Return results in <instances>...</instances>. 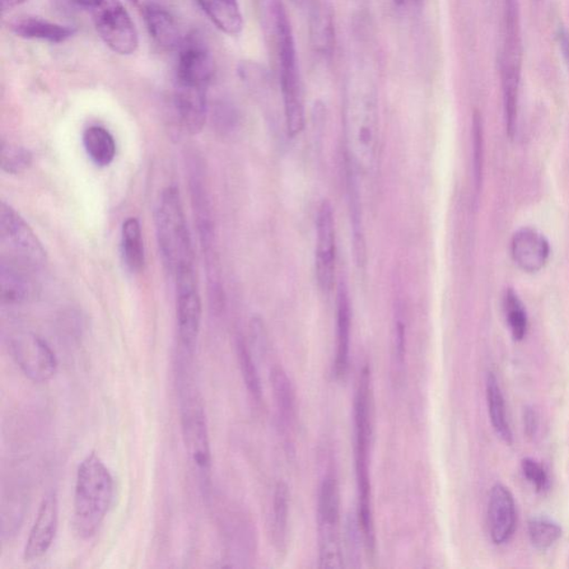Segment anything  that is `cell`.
<instances>
[{"label": "cell", "mask_w": 569, "mask_h": 569, "mask_svg": "<svg viewBox=\"0 0 569 569\" xmlns=\"http://www.w3.org/2000/svg\"><path fill=\"white\" fill-rule=\"evenodd\" d=\"M367 72L359 66L351 74L344 101L348 157L352 166L363 174L374 170L380 148L379 100L374 81Z\"/></svg>", "instance_id": "1"}, {"label": "cell", "mask_w": 569, "mask_h": 569, "mask_svg": "<svg viewBox=\"0 0 569 569\" xmlns=\"http://www.w3.org/2000/svg\"><path fill=\"white\" fill-rule=\"evenodd\" d=\"M355 421V461L358 488L359 525L368 554H374L376 538L372 508V485L370 474V452L372 436V387L371 368L363 367L354 403Z\"/></svg>", "instance_id": "2"}, {"label": "cell", "mask_w": 569, "mask_h": 569, "mask_svg": "<svg viewBox=\"0 0 569 569\" xmlns=\"http://www.w3.org/2000/svg\"><path fill=\"white\" fill-rule=\"evenodd\" d=\"M114 493V478L109 469L96 452H91L79 464L74 484L73 522L79 538H92L101 529Z\"/></svg>", "instance_id": "3"}, {"label": "cell", "mask_w": 569, "mask_h": 569, "mask_svg": "<svg viewBox=\"0 0 569 569\" xmlns=\"http://www.w3.org/2000/svg\"><path fill=\"white\" fill-rule=\"evenodd\" d=\"M273 20L276 34L284 119L289 136L295 137L304 129V100L298 71L295 39L286 9L281 0H274Z\"/></svg>", "instance_id": "4"}, {"label": "cell", "mask_w": 569, "mask_h": 569, "mask_svg": "<svg viewBox=\"0 0 569 569\" xmlns=\"http://www.w3.org/2000/svg\"><path fill=\"white\" fill-rule=\"evenodd\" d=\"M155 221L162 264L171 276L184 266L195 265L193 241L179 191L174 186L162 191Z\"/></svg>", "instance_id": "5"}, {"label": "cell", "mask_w": 569, "mask_h": 569, "mask_svg": "<svg viewBox=\"0 0 569 569\" xmlns=\"http://www.w3.org/2000/svg\"><path fill=\"white\" fill-rule=\"evenodd\" d=\"M521 54L519 4L516 0H505L501 65L503 109H505L507 134L511 138L515 136L517 118H519Z\"/></svg>", "instance_id": "6"}, {"label": "cell", "mask_w": 569, "mask_h": 569, "mask_svg": "<svg viewBox=\"0 0 569 569\" xmlns=\"http://www.w3.org/2000/svg\"><path fill=\"white\" fill-rule=\"evenodd\" d=\"M340 498L337 477L329 470L321 480L319 506H317V530H319V554L320 568L344 567L343 549L339 536Z\"/></svg>", "instance_id": "7"}, {"label": "cell", "mask_w": 569, "mask_h": 569, "mask_svg": "<svg viewBox=\"0 0 569 569\" xmlns=\"http://www.w3.org/2000/svg\"><path fill=\"white\" fill-rule=\"evenodd\" d=\"M0 242L8 251L9 259L27 268H40L48 255L39 237L11 205L0 206Z\"/></svg>", "instance_id": "8"}, {"label": "cell", "mask_w": 569, "mask_h": 569, "mask_svg": "<svg viewBox=\"0 0 569 569\" xmlns=\"http://www.w3.org/2000/svg\"><path fill=\"white\" fill-rule=\"evenodd\" d=\"M87 13L92 16L98 36L114 53L129 56L137 50L136 26L120 0H101Z\"/></svg>", "instance_id": "9"}, {"label": "cell", "mask_w": 569, "mask_h": 569, "mask_svg": "<svg viewBox=\"0 0 569 569\" xmlns=\"http://www.w3.org/2000/svg\"><path fill=\"white\" fill-rule=\"evenodd\" d=\"M177 329L181 347L193 355L202 324V300L195 265L184 266L174 274Z\"/></svg>", "instance_id": "10"}, {"label": "cell", "mask_w": 569, "mask_h": 569, "mask_svg": "<svg viewBox=\"0 0 569 569\" xmlns=\"http://www.w3.org/2000/svg\"><path fill=\"white\" fill-rule=\"evenodd\" d=\"M183 433L191 468L204 495L211 491L212 451L206 415L202 405L189 403L183 412Z\"/></svg>", "instance_id": "11"}, {"label": "cell", "mask_w": 569, "mask_h": 569, "mask_svg": "<svg viewBox=\"0 0 569 569\" xmlns=\"http://www.w3.org/2000/svg\"><path fill=\"white\" fill-rule=\"evenodd\" d=\"M214 74V59L207 46L198 37H185L177 57L175 86L208 91Z\"/></svg>", "instance_id": "12"}, {"label": "cell", "mask_w": 569, "mask_h": 569, "mask_svg": "<svg viewBox=\"0 0 569 569\" xmlns=\"http://www.w3.org/2000/svg\"><path fill=\"white\" fill-rule=\"evenodd\" d=\"M11 352L24 375L37 384L50 381L57 372V358L39 336H18L12 339Z\"/></svg>", "instance_id": "13"}, {"label": "cell", "mask_w": 569, "mask_h": 569, "mask_svg": "<svg viewBox=\"0 0 569 569\" xmlns=\"http://www.w3.org/2000/svg\"><path fill=\"white\" fill-rule=\"evenodd\" d=\"M188 166L191 204H193L200 245L203 247L207 261H213L214 232L206 177L204 175V167L198 157L195 155L189 157Z\"/></svg>", "instance_id": "14"}, {"label": "cell", "mask_w": 569, "mask_h": 569, "mask_svg": "<svg viewBox=\"0 0 569 569\" xmlns=\"http://www.w3.org/2000/svg\"><path fill=\"white\" fill-rule=\"evenodd\" d=\"M336 267V232L333 208L328 202L320 205L317 216L316 277L321 291L333 288Z\"/></svg>", "instance_id": "15"}, {"label": "cell", "mask_w": 569, "mask_h": 569, "mask_svg": "<svg viewBox=\"0 0 569 569\" xmlns=\"http://www.w3.org/2000/svg\"><path fill=\"white\" fill-rule=\"evenodd\" d=\"M58 530L57 494H48L40 503L34 525L24 549L26 562H34L48 554L53 545Z\"/></svg>", "instance_id": "16"}, {"label": "cell", "mask_w": 569, "mask_h": 569, "mask_svg": "<svg viewBox=\"0 0 569 569\" xmlns=\"http://www.w3.org/2000/svg\"><path fill=\"white\" fill-rule=\"evenodd\" d=\"M550 247L546 237L530 227H522L512 236V255L526 273H538L549 258Z\"/></svg>", "instance_id": "17"}, {"label": "cell", "mask_w": 569, "mask_h": 569, "mask_svg": "<svg viewBox=\"0 0 569 569\" xmlns=\"http://www.w3.org/2000/svg\"><path fill=\"white\" fill-rule=\"evenodd\" d=\"M489 531L493 542L498 545L508 542L516 527L514 497L508 488L501 484L492 488L488 505Z\"/></svg>", "instance_id": "18"}, {"label": "cell", "mask_w": 569, "mask_h": 569, "mask_svg": "<svg viewBox=\"0 0 569 569\" xmlns=\"http://www.w3.org/2000/svg\"><path fill=\"white\" fill-rule=\"evenodd\" d=\"M25 266L9 258L0 264V297L6 305L25 304L35 297L36 287Z\"/></svg>", "instance_id": "19"}, {"label": "cell", "mask_w": 569, "mask_h": 569, "mask_svg": "<svg viewBox=\"0 0 569 569\" xmlns=\"http://www.w3.org/2000/svg\"><path fill=\"white\" fill-rule=\"evenodd\" d=\"M141 8L144 25L156 44L167 50H179L185 37L171 12L155 3L144 4Z\"/></svg>", "instance_id": "20"}, {"label": "cell", "mask_w": 569, "mask_h": 569, "mask_svg": "<svg viewBox=\"0 0 569 569\" xmlns=\"http://www.w3.org/2000/svg\"><path fill=\"white\" fill-rule=\"evenodd\" d=\"M9 28L20 39L48 44H63L76 34V28L73 26L57 24L34 16L16 17L11 22Z\"/></svg>", "instance_id": "21"}, {"label": "cell", "mask_w": 569, "mask_h": 569, "mask_svg": "<svg viewBox=\"0 0 569 569\" xmlns=\"http://www.w3.org/2000/svg\"><path fill=\"white\" fill-rule=\"evenodd\" d=\"M208 91L175 86L174 104L183 127L190 134H198L206 121Z\"/></svg>", "instance_id": "22"}, {"label": "cell", "mask_w": 569, "mask_h": 569, "mask_svg": "<svg viewBox=\"0 0 569 569\" xmlns=\"http://www.w3.org/2000/svg\"><path fill=\"white\" fill-rule=\"evenodd\" d=\"M205 15L228 36L241 34L244 18L238 0H196Z\"/></svg>", "instance_id": "23"}, {"label": "cell", "mask_w": 569, "mask_h": 569, "mask_svg": "<svg viewBox=\"0 0 569 569\" xmlns=\"http://www.w3.org/2000/svg\"><path fill=\"white\" fill-rule=\"evenodd\" d=\"M312 48L320 55H332L335 32L332 7L328 0H312L311 13Z\"/></svg>", "instance_id": "24"}, {"label": "cell", "mask_w": 569, "mask_h": 569, "mask_svg": "<svg viewBox=\"0 0 569 569\" xmlns=\"http://www.w3.org/2000/svg\"><path fill=\"white\" fill-rule=\"evenodd\" d=\"M349 347H351V307L347 292L340 287L337 311V344L334 362V375L337 380H344L349 367Z\"/></svg>", "instance_id": "25"}, {"label": "cell", "mask_w": 569, "mask_h": 569, "mask_svg": "<svg viewBox=\"0 0 569 569\" xmlns=\"http://www.w3.org/2000/svg\"><path fill=\"white\" fill-rule=\"evenodd\" d=\"M121 256L130 272H142L144 265V249L142 226L137 218L126 219L121 228Z\"/></svg>", "instance_id": "26"}, {"label": "cell", "mask_w": 569, "mask_h": 569, "mask_svg": "<svg viewBox=\"0 0 569 569\" xmlns=\"http://www.w3.org/2000/svg\"><path fill=\"white\" fill-rule=\"evenodd\" d=\"M83 147L95 165L107 167L116 157V142L113 135L101 126H91L83 135Z\"/></svg>", "instance_id": "27"}, {"label": "cell", "mask_w": 569, "mask_h": 569, "mask_svg": "<svg viewBox=\"0 0 569 569\" xmlns=\"http://www.w3.org/2000/svg\"><path fill=\"white\" fill-rule=\"evenodd\" d=\"M270 381L276 399L279 421L284 427L292 426L296 418V398L292 382L282 367L274 368Z\"/></svg>", "instance_id": "28"}, {"label": "cell", "mask_w": 569, "mask_h": 569, "mask_svg": "<svg viewBox=\"0 0 569 569\" xmlns=\"http://www.w3.org/2000/svg\"><path fill=\"white\" fill-rule=\"evenodd\" d=\"M486 394L492 425L503 442L512 444V435L510 424H508L505 400H503L497 379L492 372L487 377Z\"/></svg>", "instance_id": "29"}, {"label": "cell", "mask_w": 569, "mask_h": 569, "mask_svg": "<svg viewBox=\"0 0 569 569\" xmlns=\"http://www.w3.org/2000/svg\"><path fill=\"white\" fill-rule=\"evenodd\" d=\"M273 514L274 545L278 553H284L288 539L289 491L284 482H279L275 488Z\"/></svg>", "instance_id": "30"}, {"label": "cell", "mask_w": 569, "mask_h": 569, "mask_svg": "<svg viewBox=\"0 0 569 569\" xmlns=\"http://www.w3.org/2000/svg\"><path fill=\"white\" fill-rule=\"evenodd\" d=\"M503 310H505L507 325L512 338L521 342L525 338L527 328H529V319H527L525 306L514 289H507L503 297Z\"/></svg>", "instance_id": "31"}, {"label": "cell", "mask_w": 569, "mask_h": 569, "mask_svg": "<svg viewBox=\"0 0 569 569\" xmlns=\"http://www.w3.org/2000/svg\"><path fill=\"white\" fill-rule=\"evenodd\" d=\"M362 545L365 547L358 517L348 516L346 526H345L344 546H342L344 567H361Z\"/></svg>", "instance_id": "32"}, {"label": "cell", "mask_w": 569, "mask_h": 569, "mask_svg": "<svg viewBox=\"0 0 569 569\" xmlns=\"http://www.w3.org/2000/svg\"><path fill=\"white\" fill-rule=\"evenodd\" d=\"M237 355L240 362L242 380L245 381L247 390L251 398L259 403L261 400V384L258 367L249 346L241 337L237 339Z\"/></svg>", "instance_id": "33"}, {"label": "cell", "mask_w": 569, "mask_h": 569, "mask_svg": "<svg viewBox=\"0 0 569 569\" xmlns=\"http://www.w3.org/2000/svg\"><path fill=\"white\" fill-rule=\"evenodd\" d=\"M529 533L531 544L538 549L545 550L561 538L562 529L557 522L538 517L530 521Z\"/></svg>", "instance_id": "34"}, {"label": "cell", "mask_w": 569, "mask_h": 569, "mask_svg": "<svg viewBox=\"0 0 569 569\" xmlns=\"http://www.w3.org/2000/svg\"><path fill=\"white\" fill-rule=\"evenodd\" d=\"M32 164V153L18 144L2 143V170L7 174H22Z\"/></svg>", "instance_id": "35"}, {"label": "cell", "mask_w": 569, "mask_h": 569, "mask_svg": "<svg viewBox=\"0 0 569 569\" xmlns=\"http://www.w3.org/2000/svg\"><path fill=\"white\" fill-rule=\"evenodd\" d=\"M473 162L476 188L479 190L483 180L484 129L482 115L477 110L473 116Z\"/></svg>", "instance_id": "36"}, {"label": "cell", "mask_w": 569, "mask_h": 569, "mask_svg": "<svg viewBox=\"0 0 569 569\" xmlns=\"http://www.w3.org/2000/svg\"><path fill=\"white\" fill-rule=\"evenodd\" d=\"M522 473L530 480L536 491L542 492L547 487L548 478L543 466L531 459H525L521 461Z\"/></svg>", "instance_id": "37"}, {"label": "cell", "mask_w": 569, "mask_h": 569, "mask_svg": "<svg viewBox=\"0 0 569 569\" xmlns=\"http://www.w3.org/2000/svg\"><path fill=\"white\" fill-rule=\"evenodd\" d=\"M405 353V326L402 320H398L395 336V358L396 367H398V371L404 370Z\"/></svg>", "instance_id": "38"}, {"label": "cell", "mask_w": 569, "mask_h": 569, "mask_svg": "<svg viewBox=\"0 0 569 569\" xmlns=\"http://www.w3.org/2000/svg\"><path fill=\"white\" fill-rule=\"evenodd\" d=\"M559 48L567 65H569V34L565 28L561 27L557 32Z\"/></svg>", "instance_id": "39"}, {"label": "cell", "mask_w": 569, "mask_h": 569, "mask_svg": "<svg viewBox=\"0 0 569 569\" xmlns=\"http://www.w3.org/2000/svg\"><path fill=\"white\" fill-rule=\"evenodd\" d=\"M101 0H67V3L79 11L88 13L91 8L94 7Z\"/></svg>", "instance_id": "40"}, {"label": "cell", "mask_w": 569, "mask_h": 569, "mask_svg": "<svg viewBox=\"0 0 569 569\" xmlns=\"http://www.w3.org/2000/svg\"><path fill=\"white\" fill-rule=\"evenodd\" d=\"M27 2L28 0H2V11L4 13L11 12Z\"/></svg>", "instance_id": "41"}, {"label": "cell", "mask_w": 569, "mask_h": 569, "mask_svg": "<svg viewBox=\"0 0 569 569\" xmlns=\"http://www.w3.org/2000/svg\"><path fill=\"white\" fill-rule=\"evenodd\" d=\"M526 427L529 433H533L536 428V417L533 412L526 414Z\"/></svg>", "instance_id": "42"}, {"label": "cell", "mask_w": 569, "mask_h": 569, "mask_svg": "<svg viewBox=\"0 0 569 569\" xmlns=\"http://www.w3.org/2000/svg\"><path fill=\"white\" fill-rule=\"evenodd\" d=\"M394 3L398 8H409L416 6L417 4L421 3V0H394Z\"/></svg>", "instance_id": "43"}, {"label": "cell", "mask_w": 569, "mask_h": 569, "mask_svg": "<svg viewBox=\"0 0 569 569\" xmlns=\"http://www.w3.org/2000/svg\"><path fill=\"white\" fill-rule=\"evenodd\" d=\"M129 2L133 4H139V3H141V0H129Z\"/></svg>", "instance_id": "44"}]
</instances>
